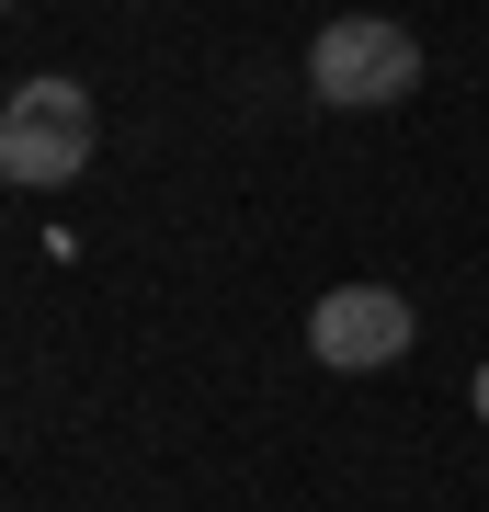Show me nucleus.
Returning <instances> with one entry per match:
<instances>
[{
    "mask_svg": "<svg viewBox=\"0 0 489 512\" xmlns=\"http://www.w3.org/2000/svg\"><path fill=\"white\" fill-rule=\"evenodd\" d=\"M91 148H103V114H91V92L69 69H35L12 80V103H0V171H12L23 194H57L91 171Z\"/></svg>",
    "mask_w": 489,
    "mask_h": 512,
    "instance_id": "f257e3e1",
    "label": "nucleus"
},
{
    "mask_svg": "<svg viewBox=\"0 0 489 512\" xmlns=\"http://www.w3.org/2000/svg\"><path fill=\"white\" fill-rule=\"evenodd\" d=\"M308 92H319L330 114H387V103H410V92H421V35L387 23V12L319 23V35H308Z\"/></svg>",
    "mask_w": 489,
    "mask_h": 512,
    "instance_id": "f03ea898",
    "label": "nucleus"
},
{
    "mask_svg": "<svg viewBox=\"0 0 489 512\" xmlns=\"http://www.w3.org/2000/svg\"><path fill=\"white\" fill-rule=\"evenodd\" d=\"M308 353L330 376H387L410 353V296L399 285H330L308 308Z\"/></svg>",
    "mask_w": 489,
    "mask_h": 512,
    "instance_id": "7ed1b4c3",
    "label": "nucleus"
},
{
    "mask_svg": "<svg viewBox=\"0 0 489 512\" xmlns=\"http://www.w3.org/2000/svg\"><path fill=\"white\" fill-rule=\"evenodd\" d=\"M467 399H478V421H489V365H478V387H467Z\"/></svg>",
    "mask_w": 489,
    "mask_h": 512,
    "instance_id": "20e7f679",
    "label": "nucleus"
}]
</instances>
